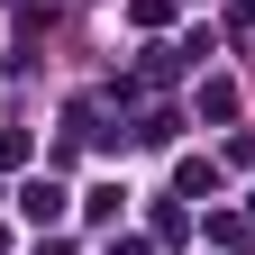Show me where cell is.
<instances>
[{
  "label": "cell",
  "instance_id": "1",
  "mask_svg": "<svg viewBox=\"0 0 255 255\" xmlns=\"http://www.w3.org/2000/svg\"><path fill=\"white\" fill-rule=\"evenodd\" d=\"M18 210L37 219V228H46V219H64V182H27V191H18Z\"/></svg>",
  "mask_w": 255,
  "mask_h": 255
}]
</instances>
